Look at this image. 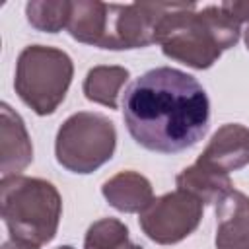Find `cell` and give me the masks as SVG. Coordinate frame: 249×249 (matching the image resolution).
Returning <instances> with one entry per match:
<instances>
[{
	"label": "cell",
	"mask_w": 249,
	"mask_h": 249,
	"mask_svg": "<svg viewBox=\"0 0 249 249\" xmlns=\"http://www.w3.org/2000/svg\"><path fill=\"white\" fill-rule=\"evenodd\" d=\"M123 119L142 148L177 154L206 134L210 101L195 76L179 68L158 66L124 89Z\"/></svg>",
	"instance_id": "cell-1"
},
{
	"label": "cell",
	"mask_w": 249,
	"mask_h": 249,
	"mask_svg": "<svg viewBox=\"0 0 249 249\" xmlns=\"http://www.w3.org/2000/svg\"><path fill=\"white\" fill-rule=\"evenodd\" d=\"M241 35V25L218 6L175 2L158 25L156 43L161 53L196 70L210 68Z\"/></svg>",
	"instance_id": "cell-2"
},
{
	"label": "cell",
	"mask_w": 249,
	"mask_h": 249,
	"mask_svg": "<svg viewBox=\"0 0 249 249\" xmlns=\"http://www.w3.org/2000/svg\"><path fill=\"white\" fill-rule=\"evenodd\" d=\"M0 210L14 241L41 247L56 235L62 196L47 179L12 175L0 183Z\"/></svg>",
	"instance_id": "cell-3"
},
{
	"label": "cell",
	"mask_w": 249,
	"mask_h": 249,
	"mask_svg": "<svg viewBox=\"0 0 249 249\" xmlns=\"http://www.w3.org/2000/svg\"><path fill=\"white\" fill-rule=\"evenodd\" d=\"M72 58L56 47L29 45L16 62L14 88L19 99L37 115H53L72 84Z\"/></svg>",
	"instance_id": "cell-4"
},
{
	"label": "cell",
	"mask_w": 249,
	"mask_h": 249,
	"mask_svg": "<svg viewBox=\"0 0 249 249\" xmlns=\"http://www.w3.org/2000/svg\"><path fill=\"white\" fill-rule=\"evenodd\" d=\"M117 148V128L105 115L78 111L58 128L54 140L56 161L80 175H88L107 163Z\"/></svg>",
	"instance_id": "cell-5"
},
{
	"label": "cell",
	"mask_w": 249,
	"mask_h": 249,
	"mask_svg": "<svg viewBox=\"0 0 249 249\" xmlns=\"http://www.w3.org/2000/svg\"><path fill=\"white\" fill-rule=\"evenodd\" d=\"M202 220V202L189 193L175 189L152 200L140 212V228L152 241L173 245L191 235Z\"/></svg>",
	"instance_id": "cell-6"
},
{
	"label": "cell",
	"mask_w": 249,
	"mask_h": 249,
	"mask_svg": "<svg viewBox=\"0 0 249 249\" xmlns=\"http://www.w3.org/2000/svg\"><path fill=\"white\" fill-rule=\"evenodd\" d=\"M173 6L175 2L109 4L107 29L101 49L124 51V49H142L156 43L158 25Z\"/></svg>",
	"instance_id": "cell-7"
},
{
	"label": "cell",
	"mask_w": 249,
	"mask_h": 249,
	"mask_svg": "<svg viewBox=\"0 0 249 249\" xmlns=\"http://www.w3.org/2000/svg\"><path fill=\"white\" fill-rule=\"evenodd\" d=\"M198 161L222 171H237L249 163V128L237 123L222 124L198 156Z\"/></svg>",
	"instance_id": "cell-8"
},
{
	"label": "cell",
	"mask_w": 249,
	"mask_h": 249,
	"mask_svg": "<svg viewBox=\"0 0 249 249\" xmlns=\"http://www.w3.org/2000/svg\"><path fill=\"white\" fill-rule=\"evenodd\" d=\"M33 160V146L23 119L8 105H0V171L2 179L19 175Z\"/></svg>",
	"instance_id": "cell-9"
},
{
	"label": "cell",
	"mask_w": 249,
	"mask_h": 249,
	"mask_svg": "<svg viewBox=\"0 0 249 249\" xmlns=\"http://www.w3.org/2000/svg\"><path fill=\"white\" fill-rule=\"evenodd\" d=\"M216 247L249 249V196L231 189L216 204Z\"/></svg>",
	"instance_id": "cell-10"
},
{
	"label": "cell",
	"mask_w": 249,
	"mask_h": 249,
	"mask_svg": "<svg viewBox=\"0 0 249 249\" xmlns=\"http://www.w3.org/2000/svg\"><path fill=\"white\" fill-rule=\"evenodd\" d=\"M105 200L119 212L140 214L154 200V189L148 177L138 171H119L101 185Z\"/></svg>",
	"instance_id": "cell-11"
},
{
	"label": "cell",
	"mask_w": 249,
	"mask_h": 249,
	"mask_svg": "<svg viewBox=\"0 0 249 249\" xmlns=\"http://www.w3.org/2000/svg\"><path fill=\"white\" fill-rule=\"evenodd\" d=\"M175 183L177 189L189 193L202 204H218L233 189L228 173H222L198 160L193 165L185 167L177 175Z\"/></svg>",
	"instance_id": "cell-12"
},
{
	"label": "cell",
	"mask_w": 249,
	"mask_h": 249,
	"mask_svg": "<svg viewBox=\"0 0 249 249\" xmlns=\"http://www.w3.org/2000/svg\"><path fill=\"white\" fill-rule=\"evenodd\" d=\"M107 8L109 4L99 0H74L66 25L70 37L78 43L101 49L107 29Z\"/></svg>",
	"instance_id": "cell-13"
},
{
	"label": "cell",
	"mask_w": 249,
	"mask_h": 249,
	"mask_svg": "<svg viewBox=\"0 0 249 249\" xmlns=\"http://www.w3.org/2000/svg\"><path fill=\"white\" fill-rule=\"evenodd\" d=\"M128 78L130 74L124 66H107V64L93 66L86 74L84 95L93 103L105 105L109 109H117L121 88L126 84Z\"/></svg>",
	"instance_id": "cell-14"
},
{
	"label": "cell",
	"mask_w": 249,
	"mask_h": 249,
	"mask_svg": "<svg viewBox=\"0 0 249 249\" xmlns=\"http://www.w3.org/2000/svg\"><path fill=\"white\" fill-rule=\"evenodd\" d=\"M70 12V0H31L25 4V16L29 25L45 33H58L66 29Z\"/></svg>",
	"instance_id": "cell-15"
},
{
	"label": "cell",
	"mask_w": 249,
	"mask_h": 249,
	"mask_svg": "<svg viewBox=\"0 0 249 249\" xmlns=\"http://www.w3.org/2000/svg\"><path fill=\"white\" fill-rule=\"evenodd\" d=\"M128 241V228L117 218L93 222L84 237V249H117Z\"/></svg>",
	"instance_id": "cell-16"
},
{
	"label": "cell",
	"mask_w": 249,
	"mask_h": 249,
	"mask_svg": "<svg viewBox=\"0 0 249 249\" xmlns=\"http://www.w3.org/2000/svg\"><path fill=\"white\" fill-rule=\"evenodd\" d=\"M220 8L231 19H235L239 25L245 23V21L249 25V0H228V2H222Z\"/></svg>",
	"instance_id": "cell-17"
},
{
	"label": "cell",
	"mask_w": 249,
	"mask_h": 249,
	"mask_svg": "<svg viewBox=\"0 0 249 249\" xmlns=\"http://www.w3.org/2000/svg\"><path fill=\"white\" fill-rule=\"evenodd\" d=\"M2 249H39V247H33V245H25V243H19V241H4L2 243Z\"/></svg>",
	"instance_id": "cell-18"
},
{
	"label": "cell",
	"mask_w": 249,
	"mask_h": 249,
	"mask_svg": "<svg viewBox=\"0 0 249 249\" xmlns=\"http://www.w3.org/2000/svg\"><path fill=\"white\" fill-rule=\"evenodd\" d=\"M117 249H142V245H138V243H132L130 239L128 241H124L121 247H117Z\"/></svg>",
	"instance_id": "cell-19"
},
{
	"label": "cell",
	"mask_w": 249,
	"mask_h": 249,
	"mask_svg": "<svg viewBox=\"0 0 249 249\" xmlns=\"http://www.w3.org/2000/svg\"><path fill=\"white\" fill-rule=\"evenodd\" d=\"M243 33H245V47H247V51H249V25L245 27V31H243Z\"/></svg>",
	"instance_id": "cell-20"
},
{
	"label": "cell",
	"mask_w": 249,
	"mask_h": 249,
	"mask_svg": "<svg viewBox=\"0 0 249 249\" xmlns=\"http://www.w3.org/2000/svg\"><path fill=\"white\" fill-rule=\"evenodd\" d=\"M56 249H74V247H70V245H60V247H56Z\"/></svg>",
	"instance_id": "cell-21"
}]
</instances>
